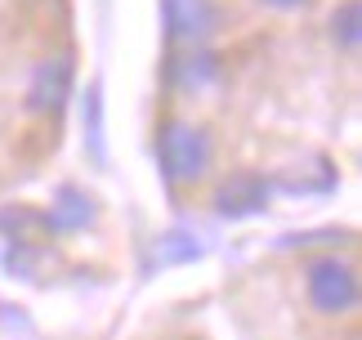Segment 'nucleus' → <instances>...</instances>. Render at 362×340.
<instances>
[{
    "label": "nucleus",
    "mask_w": 362,
    "mask_h": 340,
    "mask_svg": "<svg viewBox=\"0 0 362 340\" xmlns=\"http://www.w3.org/2000/svg\"><path fill=\"white\" fill-rule=\"evenodd\" d=\"M63 94H67V63H59V59L36 63L32 81H27V112L32 117H49L63 103Z\"/></svg>",
    "instance_id": "nucleus-4"
},
{
    "label": "nucleus",
    "mask_w": 362,
    "mask_h": 340,
    "mask_svg": "<svg viewBox=\"0 0 362 340\" xmlns=\"http://www.w3.org/2000/svg\"><path fill=\"white\" fill-rule=\"evenodd\" d=\"M157 157L175 188H192L215 170V135L197 117H165L157 135Z\"/></svg>",
    "instance_id": "nucleus-2"
},
{
    "label": "nucleus",
    "mask_w": 362,
    "mask_h": 340,
    "mask_svg": "<svg viewBox=\"0 0 362 340\" xmlns=\"http://www.w3.org/2000/svg\"><path fill=\"white\" fill-rule=\"evenodd\" d=\"M300 295L317 322H349L362 309V273L349 251H317L300 264Z\"/></svg>",
    "instance_id": "nucleus-1"
},
{
    "label": "nucleus",
    "mask_w": 362,
    "mask_h": 340,
    "mask_svg": "<svg viewBox=\"0 0 362 340\" xmlns=\"http://www.w3.org/2000/svg\"><path fill=\"white\" fill-rule=\"evenodd\" d=\"M269 13H300V9H309L313 0H259Z\"/></svg>",
    "instance_id": "nucleus-6"
},
{
    "label": "nucleus",
    "mask_w": 362,
    "mask_h": 340,
    "mask_svg": "<svg viewBox=\"0 0 362 340\" xmlns=\"http://www.w3.org/2000/svg\"><path fill=\"white\" fill-rule=\"evenodd\" d=\"M161 13H165L170 36L184 40V45H206L224 23L219 0H161Z\"/></svg>",
    "instance_id": "nucleus-3"
},
{
    "label": "nucleus",
    "mask_w": 362,
    "mask_h": 340,
    "mask_svg": "<svg viewBox=\"0 0 362 340\" xmlns=\"http://www.w3.org/2000/svg\"><path fill=\"white\" fill-rule=\"evenodd\" d=\"M327 40L340 59H358L362 50V5L358 0H340L327 18Z\"/></svg>",
    "instance_id": "nucleus-5"
}]
</instances>
